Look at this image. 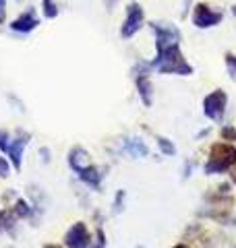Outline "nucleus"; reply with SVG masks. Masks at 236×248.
<instances>
[{
  "mask_svg": "<svg viewBox=\"0 0 236 248\" xmlns=\"http://www.w3.org/2000/svg\"><path fill=\"white\" fill-rule=\"evenodd\" d=\"M6 19V0H0V23H4Z\"/></svg>",
  "mask_w": 236,
  "mask_h": 248,
  "instance_id": "obj_24",
  "label": "nucleus"
},
{
  "mask_svg": "<svg viewBox=\"0 0 236 248\" xmlns=\"http://www.w3.org/2000/svg\"><path fill=\"white\" fill-rule=\"evenodd\" d=\"M9 143H11L9 130H2V128H0V151L6 153V147H9Z\"/></svg>",
  "mask_w": 236,
  "mask_h": 248,
  "instance_id": "obj_22",
  "label": "nucleus"
},
{
  "mask_svg": "<svg viewBox=\"0 0 236 248\" xmlns=\"http://www.w3.org/2000/svg\"><path fill=\"white\" fill-rule=\"evenodd\" d=\"M234 248H236V246H234Z\"/></svg>",
  "mask_w": 236,
  "mask_h": 248,
  "instance_id": "obj_31",
  "label": "nucleus"
},
{
  "mask_svg": "<svg viewBox=\"0 0 236 248\" xmlns=\"http://www.w3.org/2000/svg\"><path fill=\"white\" fill-rule=\"evenodd\" d=\"M143 21H145V13H143V6L137 4V2H131L127 6V17L122 21V27H120V37L122 40H129L137 33V31L143 27Z\"/></svg>",
  "mask_w": 236,
  "mask_h": 248,
  "instance_id": "obj_7",
  "label": "nucleus"
},
{
  "mask_svg": "<svg viewBox=\"0 0 236 248\" xmlns=\"http://www.w3.org/2000/svg\"><path fill=\"white\" fill-rule=\"evenodd\" d=\"M29 139H31L29 133H25V130H17V135L11 137V143H9V147H6V157H9L11 166L17 170V172L23 166V153H25L27 145H29Z\"/></svg>",
  "mask_w": 236,
  "mask_h": 248,
  "instance_id": "obj_9",
  "label": "nucleus"
},
{
  "mask_svg": "<svg viewBox=\"0 0 236 248\" xmlns=\"http://www.w3.org/2000/svg\"><path fill=\"white\" fill-rule=\"evenodd\" d=\"M108 246V238H106V232L101 226L96 228V232H93V246L91 248H106Z\"/></svg>",
  "mask_w": 236,
  "mask_h": 248,
  "instance_id": "obj_18",
  "label": "nucleus"
},
{
  "mask_svg": "<svg viewBox=\"0 0 236 248\" xmlns=\"http://www.w3.org/2000/svg\"><path fill=\"white\" fill-rule=\"evenodd\" d=\"M77 178H79V180H81L85 186H87V188L100 192V190H101V182H104V178H106V168H100V166H96V164H91V166L85 168L83 172H79Z\"/></svg>",
  "mask_w": 236,
  "mask_h": 248,
  "instance_id": "obj_10",
  "label": "nucleus"
},
{
  "mask_svg": "<svg viewBox=\"0 0 236 248\" xmlns=\"http://www.w3.org/2000/svg\"><path fill=\"white\" fill-rule=\"evenodd\" d=\"M62 246L65 248H91L93 246V234L85 221H75L65 236H62Z\"/></svg>",
  "mask_w": 236,
  "mask_h": 248,
  "instance_id": "obj_3",
  "label": "nucleus"
},
{
  "mask_svg": "<svg viewBox=\"0 0 236 248\" xmlns=\"http://www.w3.org/2000/svg\"><path fill=\"white\" fill-rule=\"evenodd\" d=\"M172 248H193L191 244H186V242H178V244H174Z\"/></svg>",
  "mask_w": 236,
  "mask_h": 248,
  "instance_id": "obj_26",
  "label": "nucleus"
},
{
  "mask_svg": "<svg viewBox=\"0 0 236 248\" xmlns=\"http://www.w3.org/2000/svg\"><path fill=\"white\" fill-rule=\"evenodd\" d=\"M191 174H193V164L191 161H185V166H183V180H186V178H191Z\"/></svg>",
  "mask_w": 236,
  "mask_h": 248,
  "instance_id": "obj_23",
  "label": "nucleus"
},
{
  "mask_svg": "<svg viewBox=\"0 0 236 248\" xmlns=\"http://www.w3.org/2000/svg\"><path fill=\"white\" fill-rule=\"evenodd\" d=\"M219 135H222V139L226 143H236V128L234 126H222Z\"/></svg>",
  "mask_w": 236,
  "mask_h": 248,
  "instance_id": "obj_20",
  "label": "nucleus"
},
{
  "mask_svg": "<svg viewBox=\"0 0 236 248\" xmlns=\"http://www.w3.org/2000/svg\"><path fill=\"white\" fill-rule=\"evenodd\" d=\"M42 248H62L60 244H54V242H48V244H44Z\"/></svg>",
  "mask_w": 236,
  "mask_h": 248,
  "instance_id": "obj_27",
  "label": "nucleus"
},
{
  "mask_svg": "<svg viewBox=\"0 0 236 248\" xmlns=\"http://www.w3.org/2000/svg\"><path fill=\"white\" fill-rule=\"evenodd\" d=\"M11 161H9V157H2L0 155V178H9L11 176Z\"/></svg>",
  "mask_w": 236,
  "mask_h": 248,
  "instance_id": "obj_21",
  "label": "nucleus"
},
{
  "mask_svg": "<svg viewBox=\"0 0 236 248\" xmlns=\"http://www.w3.org/2000/svg\"><path fill=\"white\" fill-rule=\"evenodd\" d=\"M230 180H232V184H236V170H232V174H230Z\"/></svg>",
  "mask_w": 236,
  "mask_h": 248,
  "instance_id": "obj_28",
  "label": "nucleus"
},
{
  "mask_svg": "<svg viewBox=\"0 0 236 248\" xmlns=\"http://www.w3.org/2000/svg\"><path fill=\"white\" fill-rule=\"evenodd\" d=\"M124 151H127L129 155H133L135 159H141V157H147V155H149V147L145 145L143 139L131 137V139L124 141Z\"/></svg>",
  "mask_w": 236,
  "mask_h": 248,
  "instance_id": "obj_13",
  "label": "nucleus"
},
{
  "mask_svg": "<svg viewBox=\"0 0 236 248\" xmlns=\"http://www.w3.org/2000/svg\"><path fill=\"white\" fill-rule=\"evenodd\" d=\"M149 71H152L149 62H139V64L133 68L139 97H141V102H143L145 108H149L153 104V85H152V79H149Z\"/></svg>",
  "mask_w": 236,
  "mask_h": 248,
  "instance_id": "obj_6",
  "label": "nucleus"
},
{
  "mask_svg": "<svg viewBox=\"0 0 236 248\" xmlns=\"http://www.w3.org/2000/svg\"><path fill=\"white\" fill-rule=\"evenodd\" d=\"M157 149H160V153L166 155V157L176 155V145L172 143L168 137H157Z\"/></svg>",
  "mask_w": 236,
  "mask_h": 248,
  "instance_id": "obj_15",
  "label": "nucleus"
},
{
  "mask_svg": "<svg viewBox=\"0 0 236 248\" xmlns=\"http://www.w3.org/2000/svg\"><path fill=\"white\" fill-rule=\"evenodd\" d=\"M112 213L114 215H120L124 211V207H127V190H122V188H118L116 190V195H114V203H112Z\"/></svg>",
  "mask_w": 236,
  "mask_h": 248,
  "instance_id": "obj_16",
  "label": "nucleus"
},
{
  "mask_svg": "<svg viewBox=\"0 0 236 248\" xmlns=\"http://www.w3.org/2000/svg\"><path fill=\"white\" fill-rule=\"evenodd\" d=\"M37 25H39V19L35 17L34 9L23 11L17 19L11 21V29L15 31V33H31V31H34Z\"/></svg>",
  "mask_w": 236,
  "mask_h": 248,
  "instance_id": "obj_11",
  "label": "nucleus"
},
{
  "mask_svg": "<svg viewBox=\"0 0 236 248\" xmlns=\"http://www.w3.org/2000/svg\"><path fill=\"white\" fill-rule=\"evenodd\" d=\"M67 161H68V168L73 170L75 174L83 172V170L87 168V166H91V157H89V153H87V149H85V147H81V145H75L73 149L68 151Z\"/></svg>",
  "mask_w": 236,
  "mask_h": 248,
  "instance_id": "obj_12",
  "label": "nucleus"
},
{
  "mask_svg": "<svg viewBox=\"0 0 236 248\" xmlns=\"http://www.w3.org/2000/svg\"><path fill=\"white\" fill-rule=\"evenodd\" d=\"M152 31L155 35V52H162L172 46H180V31L174 25H168V23H149Z\"/></svg>",
  "mask_w": 236,
  "mask_h": 248,
  "instance_id": "obj_5",
  "label": "nucleus"
},
{
  "mask_svg": "<svg viewBox=\"0 0 236 248\" xmlns=\"http://www.w3.org/2000/svg\"><path fill=\"white\" fill-rule=\"evenodd\" d=\"M234 166H236V145L219 141V143L211 145L209 157H207L205 164H203V174L205 176L224 174V172L234 170Z\"/></svg>",
  "mask_w": 236,
  "mask_h": 248,
  "instance_id": "obj_2",
  "label": "nucleus"
},
{
  "mask_svg": "<svg viewBox=\"0 0 236 248\" xmlns=\"http://www.w3.org/2000/svg\"><path fill=\"white\" fill-rule=\"evenodd\" d=\"M226 108H228V95L224 89L211 91L205 95V99H203V114H205V118L214 120V122L224 120Z\"/></svg>",
  "mask_w": 236,
  "mask_h": 248,
  "instance_id": "obj_4",
  "label": "nucleus"
},
{
  "mask_svg": "<svg viewBox=\"0 0 236 248\" xmlns=\"http://www.w3.org/2000/svg\"><path fill=\"white\" fill-rule=\"evenodd\" d=\"M152 71H157L160 75H180V77H188L195 73V68L188 64L180 46H172L162 52H155V58L149 60Z\"/></svg>",
  "mask_w": 236,
  "mask_h": 248,
  "instance_id": "obj_1",
  "label": "nucleus"
},
{
  "mask_svg": "<svg viewBox=\"0 0 236 248\" xmlns=\"http://www.w3.org/2000/svg\"><path fill=\"white\" fill-rule=\"evenodd\" d=\"M232 15H236V4H232Z\"/></svg>",
  "mask_w": 236,
  "mask_h": 248,
  "instance_id": "obj_29",
  "label": "nucleus"
},
{
  "mask_svg": "<svg viewBox=\"0 0 236 248\" xmlns=\"http://www.w3.org/2000/svg\"><path fill=\"white\" fill-rule=\"evenodd\" d=\"M42 13H44L46 19H56L60 9H58V4L54 2V0H42Z\"/></svg>",
  "mask_w": 236,
  "mask_h": 248,
  "instance_id": "obj_17",
  "label": "nucleus"
},
{
  "mask_svg": "<svg viewBox=\"0 0 236 248\" xmlns=\"http://www.w3.org/2000/svg\"><path fill=\"white\" fill-rule=\"evenodd\" d=\"M222 19H224V13L211 9V6L205 4V2L195 4V9H193V25H195L197 29L216 27V25H219V23H222Z\"/></svg>",
  "mask_w": 236,
  "mask_h": 248,
  "instance_id": "obj_8",
  "label": "nucleus"
},
{
  "mask_svg": "<svg viewBox=\"0 0 236 248\" xmlns=\"http://www.w3.org/2000/svg\"><path fill=\"white\" fill-rule=\"evenodd\" d=\"M17 215L11 207H4L0 209V234H4V232H13L17 228Z\"/></svg>",
  "mask_w": 236,
  "mask_h": 248,
  "instance_id": "obj_14",
  "label": "nucleus"
},
{
  "mask_svg": "<svg viewBox=\"0 0 236 248\" xmlns=\"http://www.w3.org/2000/svg\"><path fill=\"white\" fill-rule=\"evenodd\" d=\"M135 248H145V246H143V244H139V246H135Z\"/></svg>",
  "mask_w": 236,
  "mask_h": 248,
  "instance_id": "obj_30",
  "label": "nucleus"
},
{
  "mask_svg": "<svg viewBox=\"0 0 236 248\" xmlns=\"http://www.w3.org/2000/svg\"><path fill=\"white\" fill-rule=\"evenodd\" d=\"M224 62H226V68H228V73H230V77L236 81V54L226 52L224 54Z\"/></svg>",
  "mask_w": 236,
  "mask_h": 248,
  "instance_id": "obj_19",
  "label": "nucleus"
},
{
  "mask_svg": "<svg viewBox=\"0 0 236 248\" xmlns=\"http://www.w3.org/2000/svg\"><path fill=\"white\" fill-rule=\"evenodd\" d=\"M39 155H42V159L46 161V164L50 161V149H44V147H42V149H39Z\"/></svg>",
  "mask_w": 236,
  "mask_h": 248,
  "instance_id": "obj_25",
  "label": "nucleus"
}]
</instances>
